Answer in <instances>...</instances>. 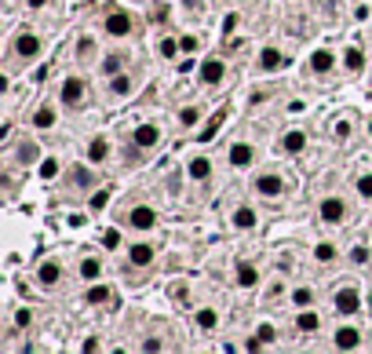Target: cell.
<instances>
[{"label": "cell", "mask_w": 372, "mask_h": 354, "mask_svg": "<svg viewBox=\"0 0 372 354\" xmlns=\"http://www.w3.org/2000/svg\"><path fill=\"white\" fill-rule=\"evenodd\" d=\"M106 201H109V190H99V194L92 197V208H106Z\"/></svg>", "instance_id": "7bdbcfd3"}, {"label": "cell", "mask_w": 372, "mask_h": 354, "mask_svg": "<svg viewBox=\"0 0 372 354\" xmlns=\"http://www.w3.org/2000/svg\"><path fill=\"white\" fill-rule=\"evenodd\" d=\"M256 336H259L263 343H274V336H277V332H274V325H259V329H256Z\"/></svg>", "instance_id": "8d00e7d4"}, {"label": "cell", "mask_w": 372, "mask_h": 354, "mask_svg": "<svg viewBox=\"0 0 372 354\" xmlns=\"http://www.w3.org/2000/svg\"><path fill=\"white\" fill-rule=\"evenodd\" d=\"M153 223H157V212H153L150 205H136L128 212V226H131V231H150Z\"/></svg>", "instance_id": "277c9868"}, {"label": "cell", "mask_w": 372, "mask_h": 354, "mask_svg": "<svg viewBox=\"0 0 372 354\" xmlns=\"http://www.w3.org/2000/svg\"><path fill=\"white\" fill-rule=\"evenodd\" d=\"M106 154H109V142L106 139H92V147H88V161H106Z\"/></svg>", "instance_id": "484cf974"}, {"label": "cell", "mask_w": 372, "mask_h": 354, "mask_svg": "<svg viewBox=\"0 0 372 354\" xmlns=\"http://www.w3.org/2000/svg\"><path fill=\"white\" fill-rule=\"evenodd\" d=\"M256 190H259L263 197H281V194H284V179H281V176H274V172L256 176Z\"/></svg>", "instance_id": "ba28073f"}, {"label": "cell", "mask_w": 372, "mask_h": 354, "mask_svg": "<svg viewBox=\"0 0 372 354\" xmlns=\"http://www.w3.org/2000/svg\"><path fill=\"white\" fill-rule=\"evenodd\" d=\"M26 4H30V8H44V4H48V0H26Z\"/></svg>", "instance_id": "7dc6e473"}, {"label": "cell", "mask_w": 372, "mask_h": 354, "mask_svg": "<svg viewBox=\"0 0 372 354\" xmlns=\"http://www.w3.org/2000/svg\"><path fill=\"white\" fill-rule=\"evenodd\" d=\"M186 172H190V179L205 183V179L212 176V161H208V157H193V161L186 164Z\"/></svg>", "instance_id": "e0dca14e"}, {"label": "cell", "mask_w": 372, "mask_h": 354, "mask_svg": "<svg viewBox=\"0 0 372 354\" xmlns=\"http://www.w3.org/2000/svg\"><path fill=\"white\" fill-rule=\"evenodd\" d=\"M179 44L183 51H197V37H179Z\"/></svg>", "instance_id": "ee69618b"}, {"label": "cell", "mask_w": 372, "mask_h": 354, "mask_svg": "<svg viewBox=\"0 0 372 354\" xmlns=\"http://www.w3.org/2000/svg\"><path fill=\"white\" fill-rule=\"evenodd\" d=\"M33 124H37V128H52V124H55V106H40L33 114Z\"/></svg>", "instance_id": "4316f807"}, {"label": "cell", "mask_w": 372, "mask_h": 354, "mask_svg": "<svg viewBox=\"0 0 372 354\" xmlns=\"http://www.w3.org/2000/svg\"><path fill=\"white\" fill-rule=\"evenodd\" d=\"M223 121H227V110H219V114H212V121L205 124V132H197V135H201V142L215 139V132H219V128H223Z\"/></svg>", "instance_id": "44dd1931"}, {"label": "cell", "mask_w": 372, "mask_h": 354, "mask_svg": "<svg viewBox=\"0 0 372 354\" xmlns=\"http://www.w3.org/2000/svg\"><path fill=\"white\" fill-rule=\"evenodd\" d=\"M106 33L109 37H128L131 33V15L124 8H109L106 11Z\"/></svg>", "instance_id": "6da1fadb"}, {"label": "cell", "mask_w": 372, "mask_h": 354, "mask_svg": "<svg viewBox=\"0 0 372 354\" xmlns=\"http://www.w3.org/2000/svg\"><path fill=\"white\" fill-rule=\"evenodd\" d=\"M281 147H284V154H303V150H306V132H299V128L284 132Z\"/></svg>", "instance_id": "4fadbf2b"}, {"label": "cell", "mask_w": 372, "mask_h": 354, "mask_svg": "<svg viewBox=\"0 0 372 354\" xmlns=\"http://www.w3.org/2000/svg\"><path fill=\"white\" fill-rule=\"evenodd\" d=\"M102 70H106V73H121V55H109V59L102 62Z\"/></svg>", "instance_id": "f35d334b"}, {"label": "cell", "mask_w": 372, "mask_h": 354, "mask_svg": "<svg viewBox=\"0 0 372 354\" xmlns=\"http://www.w3.org/2000/svg\"><path fill=\"white\" fill-rule=\"evenodd\" d=\"M318 219H321V223H343V219H347V205H343L340 197H325V201L318 205Z\"/></svg>", "instance_id": "3957f363"}, {"label": "cell", "mask_w": 372, "mask_h": 354, "mask_svg": "<svg viewBox=\"0 0 372 354\" xmlns=\"http://www.w3.org/2000/svg\"><path fill=\"white\" fill-rule=\"evenodd\" d=\"M332 343H336L340 350H354V347L361 343V332H358L354 325H343V329H336V336H332Z\"/></svg>", "instance_id": "30bf717a"}, {"label": "cell", "mask_w": 372, "mask_h": 354, "mask_svg": "<svg viewBox=\"0 0 372 354\" xmlns=\"http://www.w3.org/2000/svg\"><path fill=\"white\" fill-rule=\"evenodd\" d=\"M157 51H161V59H175V55L183 51V44H179V40H175V37H164L161 44H157Z\"/></svg>", "instance_id": "83f0119b"}, {"label": "cell", "mask_w": 372, "mask_h": 354, "mask_svg": "<svg viewBox=\"0 0 372 354\" xmlns=\"http://www.w3.org/2000/svg\"><path fill=\"white\" fill-rule=\"evenodd\" d=\"M368 135H372V121H368Z\"/></svg>", "instance_id": "c3c4849f"}, {"label": "cell", "mask_w": 372, "mask_h": 354, "mask_svg": "<svg viewBox=\"0 0 372 354\" xmlns=\"http://www.w3.org/2000/svg\"><path fill=\"white\" fill-rule=\"evenodd\" d=\"M77 59H95V37H80L77 40Z\"/></svg>", "instance_id": "4dcf8cb0"}, {"label": "cell", "mask_w": 372, "mask_h": 354, "mask_svg": "<svg viewBox=\"0 0 372 354\" xmlns=\"http://www.w3.org/2000/svg\"><path fill=\"white\" fill-rule=\"evenodd\" d=\"M311 300H314L311 288H296V293H292V303H296V307H311Z\"/></svg>", "instance_id": "836d02e7"}, {"label": "cell", "mask_w": 372, "mask_h": 354, "mask_svg": "<svg viewBox=\"0 0 372 354\" xmlns=\"http://www.w3.org/2000/svg\"><path fill=\"white\" fill-rule=\"evenodd\" d=\"M237 23H241L237 15H227V18H223V33H234V30H237Z\"/></svg>", "instance_id": "b9f144b4"}, {"label": "cell", "mask_w": 372, "mask_h": 354, "mask_svg": "<svg viewBox=\"0 0 372 354\" xmlns=\"http://www.w3.org/2000/svg\"><path fill=\"white\" fill-rule=\"evenodd\" d=\"M332 66H336V55L328 51V48H318V51L311 55V70H314V73H328Z\"/></svg>", "instance_id": "9a60e30c"}, {"label": "cell", "mask_w": 372, "mask_h": 354, "mask_svg": "<svg viewBox=\"0 0 372 354\" xmlns=\"http://www.w3.org/2000/svg\"><path fill=\"white\" fill-rule=\"evenodd\" d=\"M106 300H109V288H106V285H92V288L84 293V303H88V307H99V303H106Z\"/></svg>", "instance_id": "7402d4cb"}, {"label": "cell", "mask_w": 372, "mask_h": 354, "mask_svg": "<svg viewBox=\"0 0 372 354\" xmlns=\"http://www.w3.org/2000/svg\"><path fill=\"white\" fill-rule=\"evenodd\" d=\"M230 219H234V226H237V231H252V226H256V212H252L248 205H241Z\"/></svg>", "instance_id": "ffe728a7"}, {"label": "cell", "mask_w": 372, "mask_h": 354, "mask_svg": "<svg viewBox=\"0 0 372 354\" xmlns=\"http://www.w3.org/2000/svg\"><path fill=\"white\" fill-rule=\"evenodd\" d=\"M37 157H40V150L33 147V142H26V147H18V161H22V164H33Z\"/></svg>", "instance_id": "1f68e13d"}, {"label": "cell", "mask_w": 372, "mask_h": 354, "mask_svg": "<svg viewBox=\"0 0 372 354\" xmlns=\"http://www.w3.org/2000/svg\"><path fill=\"white\" fill-rule=\"evenodd\" d=\"M157 142H161V128H157V124H139V128H136V147L139 150H153Z\"/></svg>", "instance_id": "9c48e42d"}, {"label": "cell", "mask_w": 372, "mask_h": 354, "mask_svg": "<svg viewBox=\"0 0 372 354\" xmlns=\"http://www.w3.org/2000/svg\"><path fill=\"white\" fill-rule=\"evenodd\" d=\"M197 117H201V110H197V106H186V110L179 114V121L186 124V128H190V124H197Z\"/></svg>", "instance_id": "d590c367"}, {"label": "cell", "mask_w": 372, "mask_h": 354, "mask_svg": "<svg viewBox=\"0 0 372 354\" xmlns=\"http://www.w3.org/2000/svg\"><path fill=\"white\" fill-rule=\"evenodd\" d=\"M55 172H59L55 161H44V164H40V176H44V179H55Z\"/></svg>", "instance_id": "60d3db41"}, {"label": "cell", "mask_w": 372, "mask_h": 354, "mask_svg": "<svg viewBox=\"0 0 372 354\" xmlns=\"http://www.w3.org/2000/svg\"><path fill=\"white\" fill-rule=\"evenodd\" d=\"M343 66H347L350 73H361V70H365V51H361V48H347V51H343Z\"/></svg>", "instance_id": "ac0fdd59"}, {"label": "cell", "mask_w": 372, "mask_h": 354, "mask_svg": "<svg viewBox=\"0 0 372 354\" xmlns=\"http://www.w3.org/2000/svg\"><path fill=\"white\" fill-rule=\"evenodd\" d=\"M354 263H368V245H354V252H350Z\"/></svg>", "instance_id": "74e56055"}, {"label": "cell", "mask_w": 372, "mask_h": 354, "mask_svg": "<svg viewBox=\"0 0 372 354\" xmlns=\"http://www.w3.org/2000/svg\"><path fill=\"white\" fill-rule=\"evenodd\" d=\"M37 278H40V285H59V278H62V263H55V260H48V263H40V270H37Z\"/></svg>", "instance_id": "5bb4252c"}, {"label": "cell", "mask_w": 372, "mask_h": 354, "mask_svg": "<svg viewBox=\"0 0 372 354\" xmlns=\"http://www.w3.org/2000/svg\"><path fill=\"white\" fill-rule=\"evenodd\" d=\"M237 285H241V288H256V285H259V270H256L252 263H241V267H237Z\"/></svg>", "instance_id": "d6986e66"}, {"label": "cell", "mask_w": 372, "mask_h": 354, "mask_svg": "<svg viewBox=\"0 0 372 354\" xmlns=\"http://www.w3.org/2000/svg\"><path fill=\"white\" fill-rule=\"evenodd\" d=\"M252 161H256V150L248 147V142H234L230 147V164L234 169H248Z\"/></svg>", "instance_id": "7c38bea8"}, {"label": "cell", "mask_w": 372, "mask_h": 354, "mask_svg": "<svg viewBox=\"0 0 372 354\" xmlns=\"http://www.w3.org/2000/svg\"><path fill=\"white\" fill-rule=\"evenodd\" d=\"M109 92H114V95H128V92H131V77L114 73V80H109Z\"/></svg>", "instance_id": "f546056e"}, {"label": "cell", "mask_w": 372, "mask_h": 354, "mask_svg": "<svg viewBox=\"0 0 372 354\" xmlns=\"http://www.w3.org/2000/svg\"><path fill=\"white\" fill-rule=\"evenodd\" d=\"M201 85H208V88H215V85H223V77H227V66H223V59H205L201 62Z\"/></svg>", "instance_id": "7a4b0ae2"}, {"label": "cell", "mask_w": 372, "mask_h": 354, "mask_svg": "<svg viewBox=\"0 0 372 354\" xmlns=\"http://www.w3.org/2000/svg\"><path fill=\"white\" fill-rule=\"evenodd\" d=\"M15 55L18 59H37L40 55V37L37 33H18L15 37Z\"/></svg>", "instance_id": "52a82bcc"}, {"label": "cell", "mask_w": 372, "mask_h": 354, "mask_svg": "<svg viewBox=\"0 0 372 354\" xmlns=\"http://www.w3.org/2000/svg\"><path fill=\"white\" fill-rule=\"evenodd\" d=\"M99 270H102L99 260H80V278H84V281H95V278H99Z\"/></svg>", "instance_id": "f1b7e54d"}, {"label": "cell", "mask_w": 372, "mask_h": 354, "mask_svg": "<svg viewBox=\"0 0 372 354\" xmlns=\"http://www.w3.org/2000/svg\"><path fill=\"white\" fill-rule=\"evenodd\" d=\"M256 62H259V70H263V73H274V70L281 66V51L267 44V48L259 51V59H256Z\"/></svg>", "instance_id": "2e32d148"}, {"label": "cell", "mask_w": 372, "mask_h": 354, "mask_svg": "<svg viewBox=\"0 0 372 354\" xmlns=\"http://www.w3.org/2000/svg\"><path fill=\"white\" fill-rule=\"evenodd\" d=\"M336 256H340V248H336L332 241H321V245L314 248V260H318V263H332Z\"/></svg>", "instance_id": "603a6c76"}, {"label": "cell", "mask_w": 372, "mask_h": 354, "mask_svg": "<svg viewBox=\"0 0 372 354\" xmlns=\"http://www.w3.org/2000/svg\"><path fill=\"white\" fill-rule=\"evenodd\" d=\"M128 260H131V267H150L153 263V245H146V241L128 245Z\"/></svg>", "instance_id": "8fae6325"}, {"label": "cell", "mask_w": 372, "mask_h": 354, "mask_svg": "<svg viewBox=\"0 0 372 354\" xmlns=\"http://www.w3.org/2000/svg\"><path fill=\"white\" fill-rule=\"evenodd\" d=\"M336 310H340L343 318L358 315V310H361V296L354 293V288H340V293H336Z\"/></svg>", "instance_id": "8992f818"}, {"label": "cell", "mask_w": 372, "mask_h": 354, "mask_svg": "<svg viewBox=\"0 0 372 354\" xmlns=\"http://www.w3.org/2000/svg\"><path fill=\"white\" fill-rule=\"evenodd\" d=\"M296 325H299V332H314V329H321V318L314 315V310H303V315L296 318Z\"/></svg>", "instance_id": "d4e9b609"}, {"label": "cell", "mask_w": 372, "mask_h": 354, "mask_svg": "<svg viewBox=\"0 0 372 354\" xmlns=\"http://www.w3.org/2000/svg\"><path fill=\"white\" fill-rule=\"evenodd\" d=\"M215 325H219V315H215L212 307H201V310H197V329L208 332V329H215Z\"/></svg>", "instance_id": "cb8c5ba5"}, {"label": "cell", "mask_w": 372, "mask_h": 354, "mask_svg": "<svg viewBox=\"0 0 372 354\" xmlns=\"http://www.w3.org/2000/svg\"><path fill=\"white\" fill-rule=\"evenodd\" d=\"M59 102H62V106H80V102H84V80L80 77H66Z\"/></svg>", "instance_id": "5b68a950"}, {"label": "cell", "mask_w": 372, "mask_h": 354, "mask_svg": "<svg viewBox=\"0 0 372 354\" xmlns=\"http://www.w3.org/2000/svg\"><path fill=\"white\" fill-rule=\"evenodd\" d=\"M73 179H77V183H92V176H88L84 169H77V172H73Z\"/></svg>", "instance_id": "bcb514c9"}, {"label": "cell", "mask_w": 372, "mask_h": 354, "mask_svg": "<svg viewBox=\"0 0 372 354\" xmlns=\"http://www.w3.org/2000/svg\"><path fill=\"white\" fill-rule=\"evenodd\" d=\"M358 194H361L365 201H372V176H361V179H358Z\"/></svg>", "instance_id": "e575fe53"}, {"label": "cell", "mask_w": 372, "mask_h": 354, "mask_svg": "<svg viewBox=\"0 0 372 354\" xmlns=\"http://www.w3.org/2000/svg\"><path fill=\"white\" fill-rule=\"evenodd\" d=\"M102 245H106V248H117V245H121V231H106V234H102Z\"/></svg>", "instance_id": "ab89813d"}, {"label": "cell", "mask_w": 372, "mask_h": 354, "mask_svg": "<svg viewBox=\"0 0 372 354\" xmlns=\"http://www.w3.org/2000/svg\"><path fill=\"white\" fill-rule=\"evenodd\" d=\"M15 325H18V329H30V325H33V310H30V307H18V310H15Z\"/></svg>", "instance_id": "d6a6232c"}, {"label": "cell", "mask_w": 372, "mask_h": 354, "mask_svg": "<svg viewBox=\"0 0 372 354\" xmlns=\"http://www.w3.org/2000/svg\"><path fill=\"white\" fill-rule=\"evenodd\" d=\"M143 350H161V340H157V336H150V340H143Z\"/></svg>", "instance_id": "f6af8a7d"}]
</instances>
